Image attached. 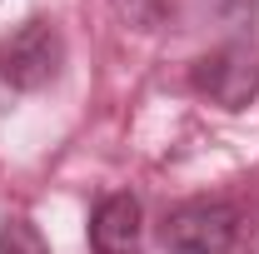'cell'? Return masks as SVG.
<instances>
[{
    "label": "cell",
    "instance_id": "1",
    "mask_svg": "<svg viewBox=\"0 0 259 254\" xmlns=\"http://www.w3.org/2000/svg\"><path fill=\"white\" fill-rule=\"evenodd\" d=\"M65 65V40L50 20H25L20 30H10L0 40V80L10 90H45Z\"/></svg>",
    "mask_w": 259,
    "mask_h": 254
},
{
    "label": "cell",
    "instance_id": "2",
    "mask_svg": "<svg viewBox=\"0 0 259 254\" xmlns=\"http://www.w3.org/2000/svg\"><path fill=\"white\" fill-rule=\"evenodd\" d=\"M234 244H239V209L225 199H185L164 215L169 254H234Z\"/></svg>",
    "mask_w": 259,
    "mask_h": 254
},
{
    "label": "cell",
    "instance_id": "3",
    "mask_svg": "<svg viewBox=\"0 0 259 254\" xmlns=\"http://www.w3.org/2000/svg\"><path fill=\"white\" fill-rule=\"evenodd\" d=\"M190 80H194V90L209 100V105H220V110H244V105L259 95V50L244 45V40L220 45V50H209V55L194 60Z\"/></svg>",
    "mask_w": 259,
    "mask_h": 254
},
{
    "label": "cell",
    "instance_id": "4",
    "mask_svg": "<svg viewBox=\"0 0 259 254\" xmlns=\"http://www.w3.org/2000/svg\"><path fill=\"white\" fill-rule=\"evenodd\" d=\"M140 199L135 194H105L90 215V249L95 254H135L140 249Z\"/></svg>",
    "mask_w": 259,
    "mask_h": 254
},
{
    "label": "cell",
    "instance_id": "5",
    "mask_svg": "<svg viewBox=\"0 0 259 254\" xmlns=\"http://www.w3.org/2000/svg\"><path fill=\"white\" fill-rule=\"evenodd\" d=\"M0 254H50L40 224H30L25 215H10L0 220Z\"/></svg>",
    "mask_w": 259,
    "mask_h": 254
}]
</instances>
